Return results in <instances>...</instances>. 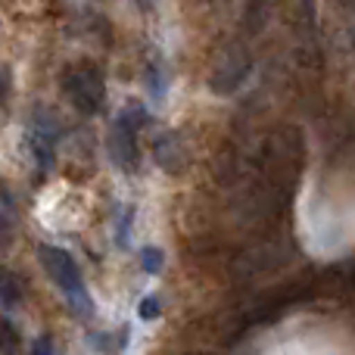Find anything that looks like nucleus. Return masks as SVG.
<instances>
[{
  "instance_id": "10",
  "label": "nucleus",
  "mask_w": 355,
  "mask_h": 355,
  "mask_svg": "<svg viewBox=\"0 0 355 355\" xmlns=\"http://www.w3.org/2000/svg\"><path fill=\"white\" fill-rule=\"evenodd\" d=\"M141 262H144V271H147V275H159L162 271V250H156V246H144Z\"/></svg>"
},
{
  "instance_id": "1",
  "label": "nucleus",
  "mask_w": 355,
  "mask_h": 355,
  "mask_svg": "<svg viewBox=\"0 0 355 355\" xmlns=\"http://www.w3.org/2000/svg\"><path fill=\"white\" fill-rule=\"evenodd\" d=\"M37 256H41L44 271H47V275L53 277L56 287L62 290V296H66V300L72 302L81 315L91 312V300H87V290H85V277H81L75 259L69 256L66 250H60V246H41Z\"/></svg>"
},
{
  "instance_id": "3",
  "label": "nucleus",
  "mask_w": 355,
  "mask_h": 355,
  "mask_svg": "<svg viewBox=\"0 0 355 355\" xmlns=\"http://www.w3.org/2000/svg\"><path fill=\"white\" fill-rule=\"evenodd\" d=\"M147 110L144 106H128L122 116L116 119L110 131V156L116 159V166H122L125 172H135L137 166V131L147 125Z\"/></svg>"
},
{
  "instance_id": "12",
  "label": "nucleus",
  "mask_w": 355,
  "mask_h": 355,
  "mask_svg": "<svg viewBox=\"0 0 355 355\" xmlns=\"http://www.w3.org/2000/svg\"><path fill=\"white\" fill-rule=\"evenodd\" d=\"M31 355H53V343H50V337H37L35 346H31Z\"/></svg>"
},
{
  "instance_id": "13",
  "label": "nucleus",
  "mask_w": 355,
  "mask_h": 355,
  "mask_svg": "<svg viewBox=\"0 0 355 355\" xmlns=\"http://www.w3.org/2000/svg\"><path fill=\"white\" fill-rule=\"evenodd\" d=\"M10 91V75H6V69H0V97Z\"/></svg>"
},
{
  "instance_id": "6",
  "label": "nucleus",
  "mask_w": 355,
  "mask_h": 355,
  "mask_svg": "<svg viewBox=\"0 0 355 355\" xmlns=\"http://www.w3.org/2000/svg\"><path fill=\"white\" fill-rule=\"evenodd\" d=\"M12 234H16V206L10 193L0 190V250L12 243Z\"/></svg>"
},
{
  "instance_id": "4",
  "label": "nucleus",
  "mask_w": 355,
  "mask_h": 355,
  "mask_svg": "<svg viewBox=\"0 0 355 355\" xmlns=\"http://www.w3.org/2000/svg\"><path fill=\"white\" fill-rule=\"evenodd\" d=\"M246 75H250V56L234 47L215 62L212 75H209V87L215 94H234L246 81Z\"/></svg>"
},
{
  "instance_id": "5",
  "label": "nucleus",
  "mask_w": 355,
  "mask_h": 355,
  "mask_svg": "<svg viewBox=\"0 0 355 355\" xmlns=\"http://www.w3.org/2000/svg\"><path fill=\"white\" fill-rule=\"evenodd\" d=\"M153 153H156V162H159L166 172H181V168L187 166V150H184L178 135H162L159 141H156Z\"/></svg>"
},
{
  "instance_id": "7",
  "label": "nucleus",
  "mask_w": 355,
  "mask_h": 355,
  "mask_svg": "<svg viewBox=\"0 0 355 355\" xmlns=\"http://www.w3.org/2000/svg\"><path fill=\"white\" fill-rule=\"evenodd\" d=\"M19 302H22V281H19L10 268L0 265V306L12 309V306H19Z\"/></svg>"
},
{
  "instance_id": "9",
  "label": "nucleus",
  "mask_w": 355,
  "mask_h": 355,
  "mask_svg": "<svg viewBox=\"0 0 355 355\" xmlns=\"http://www.w3.org/2000/svg\"><path fill=\"white\" fill-rule=\"evenodd\" d=\"M16 349H19V334H16V327H12L6 318H0V352H3V355H12Z\"/></svg>"
},
{
  "instance_id": "8",
  "label": "nucleus",
  "mask_w": 355,
  "mask_h": 355,
  "mask_svg": "<svg viewBox=\"0 0 355 355\" xmlns=\"http://www.w3.org/2000/svg\"><path fill=\"white\" fill-rule=\"evenodd\" d=\"M31 153L37 156L41 168L53 166V131H47L44 125L41 128H35V135H31Z\"/></svg>"
},
{
  "instance_id": "11",
  "label": "nucleus",
  "mask_w": 355,
  "mask_h": 355,
  "mask_svg": "<svg viewBox=\"0 0 355 355\" xmlns=\"http://www.w3.org/2000/svg\"><path fill=\"white\" fill-rule=\"evenodd\" d=\"M159 312H162V306H159V300H156V296H144L141 306H137V315H141L144 321H156V318H159Z\"/></svg>"
},
{
  "instance_id": "2",
  "label": "nucleus",
  "mask_w": 355,
  "mask_h": 355,
  "mask_svg": "<svg viewBox=\"0 0 355 355\" xmlns=\"http://www.w3.org/2000/svg\"><path fill=\"white\" fill-rule=\"evenodd\" d=\"M62 91H66L69 103H72L81 116H94L106 100V81L94 66L81 62V66H72L62 75Z\"/></svg>"
}]
</instances>
